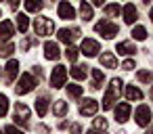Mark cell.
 <instances>
[{"label": "cell", "instance_id": "6da1fadb", "mask_svg": "<svg viewBox=\"0 0 153 134\" xmlns=\"http://www.w3.org/2000/svg\"><path fill=\"white\" fill-rule=\"evenodd\" d=\"M122 80L120 78H113L111 80V84H109V88H107V92H105V98H103V109H111L113 107V103L120 98V94H122Z\"/></svg>", "mask_w": 153, "mask_h": 134}, {"label": "cell", "instance_id": "7a4b0ae2", "mask_svg": "<svg viewBox=\"0 0 153 134\" xmlns=\"http://www.w3.org/2000/svg\"><path fill=\"white\" fill-rule=\"evenodd\" d=\"M94 30L105 38V40H111V38H115V34L120 32V27L115 25V23H111V21H107V19H103V21H99L97 25H94Z\"/></svg>", "mask_w": 153, "mask_h": 134}, {"label": "cell", "instance_id": "3957f363", "mask_svg": "<svg viewBox=\"0 0 153 134\" xmlns=\"http://www.w3.org/2000/svg\"><path fill=\"white\" fill-rule=\"evenodd\" d=\"M34 30H36L38 36H51V34L55 32V23H53L48 17H36Z\"/></svg>", "mask_w": 153, "mask_h": 134}, {"label": "cell", "instance_id": "277c9868", "mask_svg": "<svg viewBox=\"0 0 153 134\" xmlns=\"http://www.w3.org/2000/svg\"><path fill=\"white\" fill-rule=\"evenodd\" d=\"M36 86H38V82H34L32 73H23V76L19 78V84L15 86V92H17V94H27V92L34 90Z\"/></svg>", "mask_w": 153, "mask_h": 134}, {"label": "cell", "instance_id": "5b68a950", "mask_svg": "<svg viewBox=\"0 0 153 134\" xmlns=\"http://www.w3.org/2000/svg\"><path fill=\"white\" fill-rule=\"evenodd\" d=\"M134 121H136V126H140V128H147V126H149V121H151V109H149V105H138V107H136Z\"/></svg>", "mask_w": 153, "mask_h": 134}, {"label": "cell", "instance_id": "8992f818", "mask_svg": "<svg viewBox=\"0 0 153 134\" xmlns=\"http://www.w3.org/2000/svg\"><path fill=\"white\" fill-rule=\"evenodd\" d=\"M65 80H67V69L63 65H57L53 69V73H51V86L53 88H61L65 84Z\"/></svg>", "mask_w": 153, "mask_h": 134}, {"label": "cell", "instance_id": "52a82bcc", "mask_svg": "<svg viewBox=\"0 0 153 134\" xmlns=\"http://www.w3.org/2000/svg\"><path fill=\"white\" fill-rule=\"evenodd\" d=\"M80 50H82V55H86V57H97L99 50H101V46H99L97 40H92V38H84Z\"/></svg>", "mask_w": 153, "mask_h": 134}, {"label": "cell", "instance_id": "ba28073f", "mask_svg": "<svg viewBox=\"0 0 153 134\" xmlns=\"http://www.w3.org/2000/svg\"><path fill=\"white\" fill-rule=\"evenodd\" d=\"M27 119H30V109H27V105L17 103V105H15V121L25 128V126H27Z\"/></svg>", "mask_w": 153, "mask_h": 134}, {"label": "cell", "instance_id": "9c48e42d", "mask_svg": "<svg viewBox=\"0 0 153 134\" xmlns=\"http://www.w3.org/2000/svg\"><path fill=\"white\" fill-rule=\"evenodd\" d=\"M97 111H99V103H97L94 98H86V101L80 105V115L90 117V115H94Z\"/></svg>", "mask_w": 153, "mask_h": 134}, {"label": "cell", "instance_id": "30bf717a", "mask_svg": "<svg viewBox=\"0 0 153 134\" xmlns=\"http://www.w3.org/2000/svg\"><path fill=\"white\" fill-rule=\"evenodd\" d=\"M59 17H61V19H65V21H71V19H76V11H74V7L67 2V0L59 2Z\"/></svg>", "mask_w": 153, "mask_h": 134}, {"label": "cell", "instance_id": "8fae6325", "mask_svg": "<svg viewBox=\"0 0 153 134\" xmlns=\"http://www.w3.org/2000/svg\"><path fill=\"white\" fill-rule=\"evenodd\" d=\"M130 105L128 103H120L117 107H115V119H117V124H124V121H128V117H130Z\"/></svg>", "mask_w": 153, "mask_h": 134}, {"label": "cell", "instance_id": "7c38bea8", "mask_svg": "<svg viewBox=\"0 0 153 134\" xmlns=\"http://www.w3.org/2000/svg\"><path fill=\"white\" fill-rule=\"evenodd\" d=\"M4 71H7V73H4V80H7V82H9V84H11V82H13V80H15V76H17V73H19V63H17V61H13V59H11V61H9V63H7V67H4Z\"/></svg>", "mask_w": 153, "mask_h": 134}, {"label": "cell", "instance_id": "4fadbf2b", "mask_svg": "<svg viewBox=\"0 0 153 134\" xmlns=\"http://www.w3.org/2000/svg\"><path fill=\"white\" fill-rule=\"evenodd\" d=\"M13 34H15V27H13V23L11 21H2L0 23V40H11L13 38Z\"/></svg>", "mask_w": 153, "mask_h": 134}, {"label": "cell", "instance_id": "5bb4252c", "mask_svg": "<svg viewBox=\"0 0 153 134\" xmlns=\"http://www.w3.org/2000/svg\"><path fill=\"white\" fill-rule=\"evenodd\" d=\"M78 36H80V30L78 27H74V30H61L59 32V40L65 42V44H71V40L78 38Z\"/></svg>", "mask_w": 153, "mask_h": 134}, {"label": "cell", "instance_id": "9a60e30c", "mask_svg": "<svg viewBox=\"0 0 153 134\" xmlns=\"http://www.w3.org/2000/svg\"><path fill=\"white\" fill-rule=\"evenodd\" d=\"M99 61H101L103 67H109V69H115V67H117V59H115L113 53H103V55L99 57Z\"/></svg>", "mask_w": 153, "mask_h": 134}, {"label": "cell", "instance_id": "2e32d148", "mask_svg": "<svg viewBox=\"0 0 153 134\" xmlns=\"http://www.w3.org/2000/svg\"><path fill=\"white\" fill-rule=\"evenodd\" d=\"M136 19H138L136 7H134V4H126V7H124V21H126V23H134Z\"/></svg>", "mask_w": 153, "mask_h": 134}, {"label": "cell", "instance_id": "e0dca14e", "mask_svg": "<svg viewBox=\"0 0 153 134\" xmlns=\"http://www.w3.org/2000/svg\"><path fill=\"white\" fill-rule=\"evenodd\" d=\"M59 55H61V53H59V46H57L55 42H46V44H44V57H46V59L53 61V59H59Z\"/></svg>", "mask_w": 153, "mask_h": 134}, {"label": "cell", "instance_id": "ac0fdd59", "mask_svg": "<svg viewBox=\"0 0 153 134\" xmlns=\"http://www.w3.org/2000/svg\"><path fill=\"white\" fill-rule=\"evenodd\" d=\"M115 50H117V55H134L136 53V46L132 42H117Z\"/></svg>", "mask_w": 153, "mask_h": 134}, {"label": "cell", "instance_id": "d6986e66", "mask_svg": "<svg viewBox=\"0 0 153 134\" xmlns=\"http://www.w3.org/2000/svg\"><path fill=\"white\" fill-rule=\"evenodd\" d=\"M67 103L65 101H55V105H53V113L57 115V117H65V113H67Z\"/></svg>", "mask_w": 153, "mask_h": 134}, {"label": "cell", "instance_id": "ffe728a7", "mask_svg": "<svg viewBox=\"0 0 153 134\" xmlns=\"http://www.w3.org/2000/svg\"><path fill=\"white\" fill-rule=\"evenodd\" d=\"M80 17L84 21H90L92 19V7L86 2V0H82V4H80Z\"/></svg>", "mask_w": 153, "mask_h": 134}, {"label": "cell", "instance_id": "44dd1931", "mask_svg": "<svg viewBox=\"0 0 153 134\" xmlns=\"http://www.w3.org/2000/svg\"><path fill=\"white\" fill-rule=\"evenodd\" d=\"M90 76H92V88H101V86H103V82H105L103 71H101V69H92V71H90Z\"/></svg>", "mask_w": 153, "mask_h": 134}, {"label": "cell", "instance_id": "7402d4cb", "mask_svg": "<svg viewBox=\"0 0 153 134\" xmlns=\"http://www.w3.org/2000/svg\"><path fill=\"white\" fill-rule=\"evenodd\" d=\"M36 111H38L40 117L46 115V111H48V98H46V96H40V98L36 101Z\"/></svg>", "mask_w": 153, "mask_h": 134}, {"label": "cell", "instance_id": "603a6c76", "mask_svg": "<svg viewBox=\"0 0 153 134\" xmlns=\"http://www.w3.org/2000/svg\"><path fill=\"white\" fill-rule=\"evenodd\" d=\"M126 96H128V101H140L143 98V92L136 86H128L126 88Z\"/></svg>", "mask_w": 153, "mask_h": 134}, {"label": "cell", "instance_id": "cb8c5ba5", "mask_svg": "<svg viewBox=\"0 0 153 134\" xmlns=\"http://www.w3.org/2000/svg\"><path fill=\"white\" fill-rule=\"evenodd\" d=\"M25 9L30 13H38L42 9V0H25Z\"/></svg>", "mask_w": 153, "mask_h": 134}, {"label": "cell", "instance_id": "d4e9b609", "mask_svg": "<svg viewBox=\"0 0 153 134\" xmlns=\"http://www.w3.org/2000/svg\"><path fill=\"white\" fill-rule=\"evenodd\" d=\"M13 53H15V44L9 42V40H7V44L0 46V57H11Z\"/></svg>", "mask_w": 153, "mask_h": 134}, {"label": "cell", "instance_id": "484cf974", "mask_svg": "<svg viewBox=\"0 0 153 134\" xmlns=\"http://www.w3.org/2000/svg\"><path fill=\"white\" fill-rule=\"evenodd\" d=\"M132 38H134V40H147V30H145L143 25H136V27L132 30Z\"/></svg>", "mask_w": 153, "mask_h": 134}, {"label": "cell", "instance_id": "4316f807", "mask_svg": "<svg viewBox=\"0 0 153 134\" xmlns=\"http://www.w3.org/2000/svg\"><path fill=\"white\" fill-rule=\"evenodd\" d=\"M82 86H78V84H69V88H67V94L71 96V98H80L82 96Z\"/></svg>", "mask_w": 153, "mask_h": 134}, {"label": "cell", "instance_id": "83f0119b", "mask_svg": "<svg viewBox=\"0 0 153 134\" xmlns=\"http://www.w3.org/2000/svg\"><path fill=\"white\" fill-rule=\"evenodd\" d=\"M71 78H76V80H84L86 78V69L84 67H80V65H76V67H71Z\"/></svg>", "mask_w": 153, "mask_h": 134}, {"label": "cell", "instance_id": "f1b7e54d", "mask_svg": "<svg viewBox=\"0 0 153 134\" xmlns=\"http://www.w3.org/2000/svg\"><path fill=\"white\" fill-rule=\"evenodd\" d=\"M7 111H9V98L4 94H0V119L7 115Z\"/></svg>", "mask_w": 153, "mask_h": 134}, {"label": "cell", "instance_id": "f546056e", "mask_svg": "<svg viewBox=\"0 0 153 134\" xmlns=\"http://www.w3.org/2000/svg\"><path fill=\"white\" fill-rule=\"evenodd\" d=\"M27 25H30L27 17H25V15H19V17H17V27H19V32H21V34H23V32H27Z\"/></svg>", "mask_w": 153, "mask_h": 134}, {"label": "cell", "instance_id": "4dcf8cb0", "mask_svg": "<svg viewBox=\"0 0 153 134\" xmlns=\"http://www.w3.org/2000/svg\"><path fill=\"white\" fill-rule=\"evenodd\" d=\"M136 80H138V82H143V84H149V82H151V71L140 69V71L136 73Z\"/></svg>", "mask_w": 153, "mask_h": 134}, {"label": "cell", "instance_id": "1f68e13d", "mask_svg": "<svg viewBox=\"0 0 153 134\" xmlns=\"http://www.w3.org/2000/svg\"><path fill=\"white\" fill-rule=\"evenodd\" d=\"M105 15H107V17L120 15V4H107V7H105Z\"/></svg>", "mask_w": 153, "mask_h": 134}, {"label": "cell", "instance_id": "d6a6232c", "mask_svg": "<svg viewBox=\"0 0 153 134\" xmlns=\"http://www.w3.org/2000/svg\"><path fill=\"white\" fill-rule=\"evenodd\" d=\"M65 57H67L69 61H76V59H78V48L69 44V46H67V50H65Z\"/></svg>", "mask_w": 153, "mask_h": 134}, {"label": "cell", "instance_id": "836d02e7", "mask_svg": "<svg viewBox=\"0 0 153 134\" xmlns=\"http://www.w3.org/2000/svg\"><path fill=\"white\" fill-rule=\"evenodd\" d=\"M94 128L105 130V128H107V119H105V117H97V119H94Z\"/></svg>", "mask_w": 153, "mask_h": 134}, {"label": "cell", "instance_id": "e575fe53", "mask_svg": "<svg viewBox=\"0 0 153 134\" xmlns=\"http://www.w3.org/2000/svg\"><path fill=\"white\" fill-rule=\"evenodd\" d=\"M4 134H23L19 128H15V126H7L4 128Z\"/></svg>", "mask_w": 153, "mask_h": 134}, {"label": "cell", "instance_id": "d590c367", "mask_svg": "<svg viewBox=\"0 0 153 134\" xmlns=\"http://www.w3.org/2000/svg\"><path fill=\"white\" fill-rule=\"evenodd\" d=\"M122 67H124L126 71H130V69H134V61H132V59H128V61H124V63H122Z\"/></svg>", "mask_w": 153, "mask_h": 134}, {"label": "cell", "instance_id": "8d00e7d4", "mask_svg": "<svg viewBox=\"0 0 153 134\" xmlns=\"http://www.w3.org/2000/svg\"><path fill=\"white\" fill-rule=\"evenodd\" d=\"M71 134H82V126L80 124H71Z\"/></svg>", "mask_w": 153, "mask_h": 134}, {"label": "cell", "instance_id": "74e56055", "mask_svg": "<svg viewBox=\"0 0 153 134\" xmlns=\"http://www.w3.org/2000/svg\"><path fill=\"white\" fill-rule=\"evenodd\" d=\"M103 2H105V0H92V4H94V7H103Z\"/></svg>", "mask_w": 153, "mask_h": 134}, {"label": "cell", "instance_id": "f35d334b", "mask_svg": "<svg viewBox=\"0 0 153 134\" xmlns=\"http://www.w3.org/2000/svg\"><path fill=\"white\" fill-rule=\"evenodd\" d=\"M86 134H105V132H99V130H90V132H86Z\"/></svg>", "mask_w": 153, "mask_h": 134}, {"label": "cell", "instance_id": "ab89813d", "mask_svg": "<svg viewBox=\"0 0 153 134\" xmlns=\"http://www.w3.org/2000/svg\"><path fill=\"white\" fill-rule=\"evenodd\" d=\"M17 4H19V0H11V7H13V9H15Z\"/></svg>", "mask_w": 153, "mask_h": 134}, {"label": "cell", "instance_id": "60d3db41", "mask_svg": "<svg viewBox=\"0 0 153 134\" xmlns=\"http://www.w3.org/2000/svg\"><path fill=\"white\" fill-rule=\"evenodd\" d=\"M143 2H145V4H149V2H151V0H143Z\"/></svg>", "mask_w": 153, "mask_h": 134}, {"label": "cell", "instance_id": "b9f144b4", "mask_svg": "<svg viewBox=\"0 0 153 134\" xmlns=\"http://www.w3.org/2000/svg\"><path fill=\"white\" fill-rule=\"evenodd\" d=\"M0 78H2V69H0Z\"/></svg>", "mask_w": 153, "mask_h": 134}, {"label": "cell", "instance_id": "7bdbcfd3", "mask_svg": "<svg viewBox=\"0 0 153 134\" xmlns=\"http://www.w3.org/2000/svg\"><path fill=\"white\" fill-rule=\"evenodd\" d=\"M0 134H2V132H0Z\"/></svg>", "mask_w": 153, "mask_h": 134}]
</instances>
